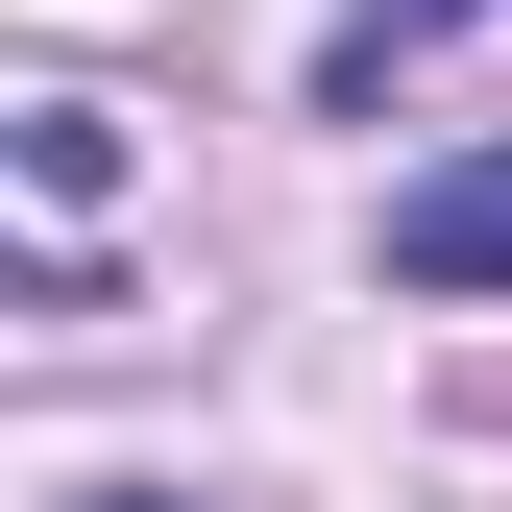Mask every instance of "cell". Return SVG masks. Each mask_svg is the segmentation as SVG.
I'll use <instances>...</instances> for the list:
<instances>
[{
  "label": "cell",
  "instance_id": "1",
  "mask_svg": "<svg viewBox=\"0 0 512 512\" xmlns=\"http://www.w3.org/2000/svg\"><path fill=\"white\" fill-rule=\"evenodd\" d=\"M391 269H415V293H512V147L415 171V196H391Z\"/></svg>",
  "mask_w": 512,
  "mask_h": 512
},
{
  "label": "cell",
  "instance_id": "2",
  "mask_svg": "<svg viewBox=\"0 0 512 512\" xmlns=\"http://www.w3.org/2000/svg\"><path fill=\"white\" fill-rule=\"evenodd\" d=\"M464 25H488V0H342V49H317V98H342V122H366V98H391V74H415V49H464Z\"/></svg>",
  "mask_w": 512,
  "mask_h": 512
},
{
  "label": "cell",
  "instance_id": "3",
  "mask_svg": "<svg viewBox=\"0 0 512 512\" xmlns=\"http://www.w3.org/2000/svg\"><path fill=\"white\" fill-rule=\"evenodd\" d=\"M98 512H147V488H98Z\"/></svg>",
  "mask_w": 512,
  "mask_h": 512
}]
</instances>
